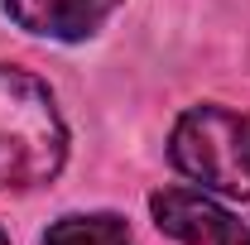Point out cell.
Listing matches in <instances>:
<instances>
[{
	"instance_id": "obj_5",
	"label": "cell",
	"mask_w": 250,
	"mask_h": 245,
	"mask_svg": "<svg viewBox=\"0 0 250 245\" xmlns=\"http://www.w3.org/2000/svg\"><path fill=\"white\" fill-rule=\"evenodd\" d=\"M43 245H135L130 226L116 212H67L48 226Z\"/></svg>"
},
{
	"instance_id": "obj_3",
	"label": "cell",
	"mask_w": 250,
	"mask_h": 245,
	"mask_svg": "<svg viewBox=\"0 0 250 245\" xmlns=\"http://www.w3.org/2000/svg\"><path fill=\"white\" fill-rule=\"evenodd\" d=\"M154 226L183 245H250V226L192 187H159L149 197Z\"/></svg>"
},
{
	"instance_id": "obj_4",
	"label": "cell",
	"mask_w": 250,
	"mask_h": 245,
	"mask_svg": "<svg viewBox=\"0 0 250 245\" xmlns=\"http://www.w3.org/2000/svg\"><path fill=\"white\" fill-rule=\"evenodd\" d=\"M121 5L125 0H5V15L24 34L77 43V39H92Z\"/></svg>"
},
{
	"instance_id": "obj_6",
	"label": "cell",
	"mask_w": 250,
	"mask_h": 245,
	"mask_svg": "<svg viewBox=\"0 0 250 245\" xmlns=\"http://www.w3.org/2000/svg\"><path fill=\"white\" fill-rule=\"evenodd\" d=\"M0 245H10V236H5V231H0Z\"/></svg>"
},
{
	"instance_id": "obj_1",
	"label": "cell",
	"mask_w": 250,
	"mask_h": 245,
	"mask_svg": "<svg viewBox=\"0 0 250 245\" xmlns=\"http://www.w3.org/2000/svg\"><path fill=\"white\" fill-rule=\"evenodd\" d=\"M67 163V125L53 92L24 72L0 62V187H43Z\"/></svg>"
},
{
	"instance_id": "obj_2",
	"label": "cell",
	"mask_w": 250,
	"mask_h": 245,
	"mask_svg": "<svg viewBox=\"0 0 250 245\" xmlns=\"http://www.w3.org/2000/svg\"><path fill=\"white\" fill-rule=\"evenodd\" d=\"M168 159L197 187L221 192L231 202H250V116L217 101L188 106L173 121Z\"/></svg>"
}]
</instances>
